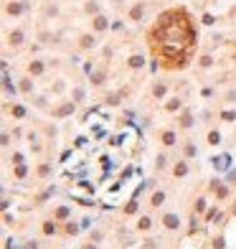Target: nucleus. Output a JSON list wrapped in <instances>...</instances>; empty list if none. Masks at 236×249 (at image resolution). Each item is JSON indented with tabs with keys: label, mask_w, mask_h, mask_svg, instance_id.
I'll return each instance as SVG.
<instances>
[{
	"label": "nucleus",
	"mask_w": 236,
	"mask_h": 249,
	"mask_svg": "<svg viewBox=\"0 0 236 249\" xmlns=\"http://www.w3.org/2000/svg\"><path fill=\"white\" fill-rule=\"evenodd\" d=\"M193 38H195V33H193L190 21L183 10L163 13L152 31V43L160 48L163 56L173 59L175 64H185V48L193 43Z\"/></svg>",
	"instance_id": "f257e3e1"
},
{
	"label": "nucleus",
	"mask_w": 236,
	"mask_h": 249,
	"mask_svg": "<svg viewBox=\"0 0 236 249\" xmlns=\"http://www.w3.org/2000/svg\"><path fill=\"white\" fill-rule=\"evenodd\" d=\"M165 226H168V229H175V226H178V216L168 214V216H165Z\"/></svg>",
	"instance_id": "f03ea898"
},
{
	"label": "nucleus",
	"mask_w": 236,
	"mask_h": 249,
	"mask_svg": "<svg viewBox=\"0 0 236 249\" xmlns=\"http://www.w3.org/2000/svg\"><path fill=\"white\" fill-rule=\"evenodd\" d=\"M163 198H165L163 193H155V196H152V206H157V203H160V201H163Z\"/></svg>",
	"instance_id": "7ed1b4c3"
},
{
	"label": "nucleus",
	"mask_w": 236,
	"mask_h": 249,
	"mask_svg": "<svg viewBox=\"0 0 236 249\" xmlns=\"http://www.w3.org/2000/svg\"><path fill=\"white\" fill-rule=\"evenodd\" d=\"M140 229H150V219H142V221H140Z\"/></svg>",
	"instance_id": "20e7f679"
}]
</instances>
